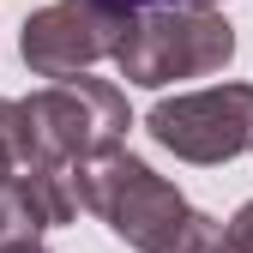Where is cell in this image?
Segmentation results:
<instances>
[{
  "mask_svg": "<svg viewBox=\"0 0 253 253\" xmlns=\"http://www.w3.org/2000/svg\"><path fill=\"white\" fill-rule=\"evenodd\" d=\"M24 109V169L37 163H90L126 139V90L109 84V79H90V73H73V79H54L42 90L18 97ZM18 169V175H24Z\"/></svg>",
  "mask_w": 253,
  "mask_h": 253,
  "instance_id": "1",
  "label": "cell"
},
{
  "mask_svg": "<svg viewBox=\"0 0 253 253\" xmlns=\"http://www.w3.org/2000/svg\"><path fill=\"white\" fill-rule=\"evenodd\" d=\"M235 60V24L217 6H139L115 48V67L126 84L163 90L175 79H211Z\"/></svg>",
  "mask_w": 253,
  "mask_h": 253,
  "instance_id": "2",
  "label": "cell"
},
{
  "mask_svg": "<svg viewBox=\"0 0 253 253\" xmlns=\"http://www.w3.org/2000/svg\"><path fill=\"white\" fill-rule=\"evenodd\" d=\"M79 193H84V211L103 217L115 241L139 247V253H169L181 223L193 217V205L181 199L175 181H163L145 157L121 151V145L79 163Z\"/></svg>",
  "mask_w": 253,
  "mask_h": 253,
  "instance_id": "3",
  "label": "cell"
},
{
  "mask_svg": "<svg viewBox=\"0 0 253 253\" xmlns=\"http://www.w3.org/2000/svg\"><path fill=\"white\" fill-rule=\"evenodd\" d=\"M145 133L181 163H235L253 151V84H205L187 97H163L145 115Z\"/></svg>",
  "mask_w": 253,
  "mask_h": 253,
  "instance_id": "4",
  "label": "cell"
},
{
  "mask_svg": "<svg viewBox=\"0 0 253 253\" xmlns=\"http://www.w3.org/2000/svg\"><path fill=\"white\" fill-rule=\"evenodd\" d=\"M126 24H133V12L109 6V0H54V6L24 18L18 48L37 79H73L97 60H115Z\"/></svg>",
  "mask_w": 253,
  "mask_h": 253,
  "instance_id": "5",
  "label": "cell"
},
{
  "mask_svg": "<svg viewBox=\"0 0 253 253\" xmlns=\"http://www.w3.org/2000/svg\"><path fill=\"white\" fill-rule=\"evenodd\" d=\"M24 169V109L18 97H0V187L18 181Z\"/></svg>",
  "mask_w": 253,
  "mask_h": 253,
  "instance_id": "6",
  "label": "cell"
},
{
  "mask_svg": "<svg viewBox=\"0 0 253 253\" xmlns=\"http://www.w3.org/2000/svg\"><path fill=\"white\" fill-rule=\"evenodd\" d=\"M223 247H229V229L217 217H205V211H193L181 223V235L169 241V253H223Z\"/></svg>",
  "mask_w": 253,
  "mask_h": 253,
  "instance_id": "7",
  "label": "cell"
},
{
  "mask_svg": "<svg viewBox=\"0 0 253 253\" xmlns=\"http://www.w3.org/2000/svg\"><path fill=\"white\" fill-rule=\"evenodd\" d=\"M229 241H235L241 253H253V199H247V205L229 217Z\"/></svg>",
  "mask_w": 253,
  "mask_h": 253,
  "instance_id": "8",
  "label": "cell"
},
{
  "mask_svg": "<svg viewBox=\"0 0 253 253\" xmlns=\"http://www.w3.org/2000/svg\"><path fill=\"white\" fill-rule=\"evenodd\" d=\"M109 6H121V12H139V6H169V0H109Z\"/></svg>",
  "mask_w": 253,
  "mask_h": 253,
  "instance_id": "9",
  "label": "cell"
},
{
  "mask_svg": "<svg viewBox=\"0 0 253 253\" xmlns=\"http://www.w3.org/2000/svg\"><path fill=\"white\" fill-rule=\"evenodd\" d=\"M0 253H42V247H37V241H24V247H0Z\"/></svg>",
  "mask_w": 253,
  "mask_h": 253,
  "instance_id": "10",
  "label": "cell"
},
{
  "mask_svg": "<svg viewBox=\"0 0 253 253\" xmlns=\"http://www.w3.org/2000/svg\"><path fill=\"white\" fill-rule=\"evenodd\" d=\"M223 253H241V247H235V241H229V247H223Z\"/></svg>",
  "mask_w": 253,
  "mask_h": 253,
  "instance_id": "11",
  "label": "cell"
}]
</instances>
